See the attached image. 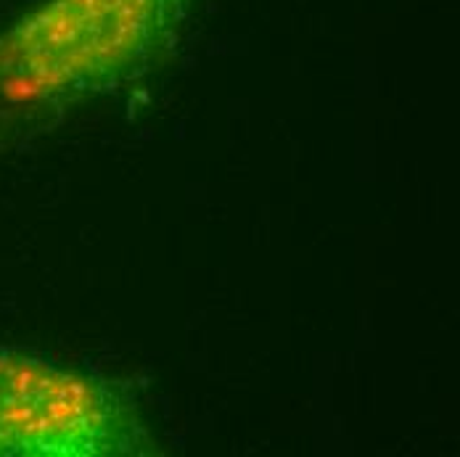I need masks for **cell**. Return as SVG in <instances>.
<instances>
[{"mask_svg":"<svg viewBox=\"0 0 460 457\" xmlns=\"http://www.w3.org/2000/svg\"><path fill=\"white\" fill-rule=\"evenodd\" d=\"M128 383L46 357L0 352V457L148 455Z\"/></svg>","mask_w":460,"mask_h":457,"instance_id":"1","label":"cell"},{"mask_svg":"<svg viewBox=\"0 0 460 457\" xmlns=\"http://www.w3.org/2000/svg\"><path fill=\"white\" fill-rule=\"evenodd\" d=\"M190 0H50L0 40L22 85L95 83L143 66L175 38Z\"/></svg>","mask_w":460,"mask_h":457,"instance_id":"2","label":"cell"}]
</instances>
